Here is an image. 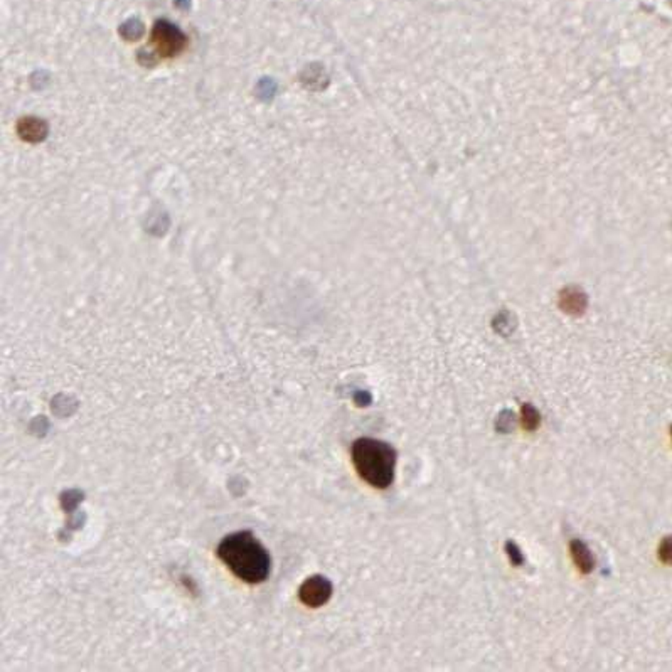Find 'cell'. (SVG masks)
I'll return each mask as SVG.
<instances>
[{
	"instance_id": "obj_7",
	"label": "cell",
	"mask_w": 672,
	"mask_h": 672,
	"mask_svg": "<svg viewBox=\"0 0 672 672\" xmlns=\"http://www.w3.org/2000/svg\"><path fill=\"white\" fill-rule=\"evenodd\" d=\"M19 130H20V135H22L24 140H29V142L41 140V138H43V135L46 133L44 123H43V121L36 120V119L22 120V123H20Z\"/></svg>"
},
{
	"instance_id": "obj_2",
	"label": "cell",
	"mask_w": 672,
	"mask_h": 672,
	"mask_svg": "<svg viewBox=\"0 0 672 672\" xmlns=\"http://www.w3.org/2000/svg\"><path fill=\"white\" fill-rule=\"evenodd\" d=\"M352 464L359 477L376 489H388L394 481L396 452L389 443L375 438H359L351 448Z\"/></svg>"
},
{
	"instance_id": "obj_3",
	"label": "cell",
	"mask_w": 672,
	"mask_h": 672,
	"mask_svg": "<svg viewBox=\"0 0 672 672\" xmlns=\"http://www.w3.org/2000/svg\"><path fill=\"white\" fill-rule=\"evenodd\" d=\"M152 41L157 53L163 58L175 56V54L180 53V49L184 48V44H186V37H184L182 32L175 26L167 22V20H159V22L155 24Z\"/></svg>"
},
{
	"instance_id": "obj_8",
	"label": "cell",
	"mask_w": 672,
	"mask_h": 672,
	"mask_svg": "<svg viewBox=\"0 0 672 672\" xmlns=\"http://www.w3.org/2000/svg\"><path fill=\"white\" fill-rule=\"evenodd\" d=\"M520 422H523V426L526 428L527 431H535L541 423V415L532 405H523V410H520Z\"/></svg>"
},
{
	"instance_id": "obj_5",
	"label": "cell",
	"mask_w": 672,
	"mask_h": 672,
	"mask_svg": "<svg viewBox=\"0 0 672 672\" xmlns=\"http://www.w3.org/2000/svg\"><path fill=\"white\" fill-rule=\"evenodd\" d=\"M570 553H571V558H573L574 565H577V568L582 571L583 574H590L591 571H593V568H595L593 554H591L590 548H588V546L583 543V541H579V539L571 541Z\"/></svg>"
},
{
	"instance_id": "obj_4",
	"label": "cell",
	"mask_w": 672,
	"mask_h": 672,
	"mask_svg": "<svg viewBox=\"0 0 672 672\" xmlns=\"http://www.w3.org/2000/svg\"><path fill=\"white\" fill-rule=\"evenodd\" d=\"M332 596V583L325 577L315 574L307 578L298 590V598L307 607L318 608L325 605Z\"/></svg>"
},
{
	"instance_id": "obj_6",
	"label": "cell",
	"mask_w": 672,
	"mask_h": 672,
	"mask_svg": "<svg viewBox=\"0 0 672 672\" xmlns=\"http://www.w3.org/2000/svg\"><path fill=\"white\" fill-rule=\"evenodd\" d=\"M560 305L566 314L579 315L586 309V295L578 288H566L561 293Z\"/></svg>"
},
{
	"instance_id": "obj_9",
	"label": "cell",
	"mask_w": 672,
	"mask_h": 672,
	"mask_svg": "<svg viewBox=\"0 0 672 672\" xmlns=\"http://www.w3.org/2000/svg\"><path fill=\"white\" fill-rule=\"evenodd\" d=\"M514 425H516V417L511 410H504L497 417V422H495V428H497L501 434H509L512 428H514Z\"/></svg>"
},
{
	"instance_id": "obj_1",
	"label": "cell",
	"mask_w": 672,
	"mask_h": 672,
	"mask_svg": "<svg viewBox=\"0 0 672 672\" xmlns=\"http://www.w3.org/2000/svg\"><path fill=\"white\" fill-rule=\"evenodd\" d=\"M217 558L234 577L250 585L267 582L271 571V556L251 531H238L222 537Z\"/></svg>"
},
{
	"instance_id": "obj_10",
	"label": "cell",
	"mask_w": 672,
	"mask_h": 672,
	"mask_svg": "<svg viewBox=\"0 0 672 672\" xmlns=\"http://www.w3.org/2000/svg\"><path fill=\"white\" fill-rule=\"evenodd\" d=\"M506 553H507V556H509V560H511V563H512V565H514V566H523L524 561H526V558H524L523 551H520L519 546L516 544L514 541H507V543H506Z\"/></svg>"
},
{
	"instance_id": "obj_11",
	"label": "cell",
	"mask_w": 672,
	"mask_h": 672,
	"mask_svg": "<svg viewBox=\"0 0 672 672\" xmlns=\"http://www.w3.org/2000/svg\"><path fill=\"white\" fill-rule=\"evenodd\" d=\"M659 560L664 565L672 566V536L664 537L661 546H659Z\"/></svg>"
}]
</instances>
